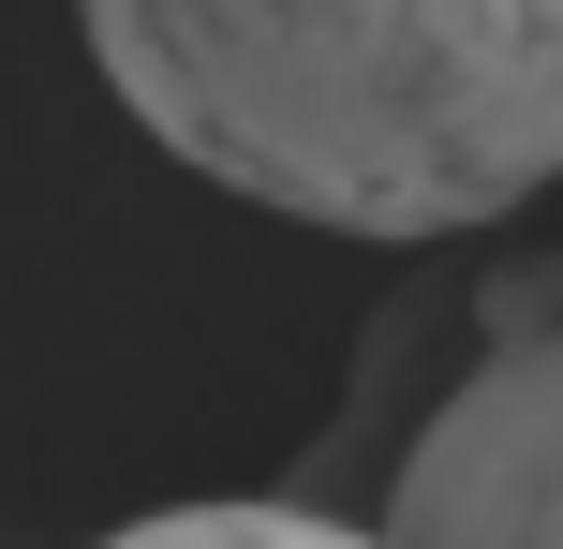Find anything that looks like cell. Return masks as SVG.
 <instances>
[{"mask_svg":"<svg viewBox=\"0 0 563 549\" xmlns=\"http://www.w3.org/2000/svg\"><path fill=\"white\" fill-rule=\"evenodd\" d=\"M89 549H386V520H327V505H267V491H223V505H164V520H119Z\"/></svg>","mask_w":563,"mask_h":549,"instance_id":"3957f363","label":"cell"},{"mask_svg":"<svg viewBox=\"0 0 563 549\" xmlns=\"http://www.w3.org/2000/svg\"><path fill=\"white\" fill-rule=\"evenodd\" d=\"M386 549H563V327H519L430 402L386 475Z\"/></svg>","mask_w":563,"mask_h":549,"instance_id":"7a4b0ae2","label":"cell"},{"mask_svg":"<svg viewBox=\"0 0 563 549\" xmlns=\"http://www.w3.org/2000/svg\"><path fill=\"white\" fill-rule=\"evenodd\" d=\"M119 119L327 238H475L563 178V0H75Z\"/></svg>","mask_w":563,"mask_h":549,"instance_id":"6da1fadb","label":"cell"}]
</instances>
